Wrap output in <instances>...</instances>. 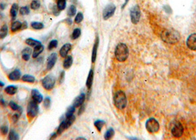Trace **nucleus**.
I'll return each instance as SVG.
<instances>
[{"label":"nucleus","instance_id":"obj_44","mask_svg":"<svg viewBox=\"0 0 196 140\" xmlns=\"http://www.w3.org/2000/svg\"><path fill=\"white\" fill-rule=\"evenodd\" d=\"M20 114L21 113H16L14 115H13V117H12V121H13V123H15V122L18 121Z\"/></svg>","mask_w":196,"mask_h":140},{"label":"nucleus","instance_id":"obj_16","mask_svg":"<svg viewBox=\"0 0 196 140\" xmlns=\"http://www.w3.org/2000/svg\"><path fill=\"white\" fill-rule=\"evenodd\" d=\"M98 45H99V38H98V36H97L96 40H95V44H94V46H93L92 54H91V62H92V63H95V61H96L97 52H98Z\"/></svg>","mask_w":196,"mask_h":140},{"label":"nucleus","instance_id":"obj_54","mask_svg":"<svg viewBox=\"0 0 196 140\" xmlns=\"http://www.w3.org/2000/svg\"><path fill=\"white\" fill-rule=\"evenodd\" d=\"M5 86V83H3L2 81H1V80H0V86Z\"/></svg>","mask_w":196,"mask_h":140},{"label":"nucleus","instance_id":"obj_38","mask_svg":"<svg viewBox=\"0 0 196 140\" xmlns=\"http://www.w3.org/2000/svg\"><path fill=\"white\" fill-rule=\"evenodd\" d=\"M57 47H58V41L55 39H53L50 41L49 44H48V50H52L53 49L56 48Z\"/></svg>","mask_w":196,"mask_h":140},{"label":"nucleus","instance_id":"obj_52","mask_svg":"<svg viewBox=\"0 0 196 140\" xmlns=\"http://www.w3.org/2000/svg\"><path fill=\"white\" fill-rule=\"evenodd\" d=\"M0 8H1L2 10H4L5 9V5L4 4H0Z\"/></svg>","mask_w":196,"mask_h":140},{"label":"nucleus","instance_id":"obj_34","mask_svg":"<svg viewBox=\"0 0 196 140\" xmlns=\"http://www.w3.org/2000/svg\"><path fill=\"white\" fill-rule=\"evenodd\" d=\"M31 27H32L33 29L35 30H41L44 28V24L41 22H33L31 23Z\"/></svg>","mask_w":196,"mask_h":140},{"label":"nucleus","instance_id":"obj_17","mask_svg":"<svg viewBox=\"0 0 196 140\" xmlns=\"http://www.w3.org/2000/svg\"><path fill=\"white\" fill-rule=\"evenodd\" d=\"M44 45H42L41 44L38 45V46L35 47L33 52L32 54L33 58H36L39 57L40 54L44 51Z\"/></svg>","mask_w":196,"mask_h":140},{"label":"nucleus","instance_id":"obj_46","mask_svg":"<svg viewBox=\"0 0 196 140\" xmlns=\"http://www.w3.org/2000/svg\"><path fill=\"white\" fill-rule=\"evenodd\" d=\"M0 103H1L2 106H6V103H5V100L3 99L2 97H0Z\"/></svg>","mask_w":196,"mask_h":140},{"label":"nucleus","instance_id":"obj_39","mask_svg":"<svg viewBox=\"0 0 196 140\" xmlns=\"http://www.w3.org/2000/svg\"><path fill=\"white\" fill-rule=\"evenodd\" d=\"M83 19H84V15H83V13H81V12H79V13H77V15H76L75 19H74V22H75L76 24H80L82 22Z\"/></svg>","mask_w":196,"mask_h":140},{"label":"nucleus","instance_id":"obj_3","mask_svg":"<svg viewBox=\"0 0 196 140\" xmlns=\"http://www.w3.org/2000/svg\"><path fill=\"white\" fill-rule=\"evenodd\" d=\"M145 127H146L147 131L150 134H155V133L159 132V129H160V125H159V122L154 118L147 120L145 123Z\"/></svg>","mask_w":196,"mask_h":140},{"label":"nucleus","instance_id":"obj_51","mask_svg":"<svg viewBox=\"0 0 196 140\" xmlns=\"http://www.w3.org/2000/svg\"><path fill=\"white\" fill-rule=\"evenodd\" d=\"M128 1H129V0H125V2H124V4H123L122 7V9H123V8H125V6H126V5L128 4Z\"/></svg>","mask_w":196,"mask_h":140},{"label":"nucleus","instance_id":"obj_36","mask_svg":"<svg viewBox=\"0 0 196 140\" xmlns=\"http://www.w3.org/2000/svg\"><path fill=\"white\" fill-rule=\"evenodd\" d=\"M81 29H80V28H76V29L74 30L73 32H72V38L73 40L77 39V38H78L80 36H81Z\"/></svg>","mask_w":196,"mask_h":140},{"label":"nucleus","instance_id":"obj_28","mask_svg":"<svg viewBox=\"0 0 196 140\" xmlns=\"http://www.w3.org/2000/svg\"><path fill=\"white\" fill-rule=\"evenodd\" d=\"M9 106L10 108H11L12 110H13V111H19L20 113H22V108L20 107L19 106L17 103H15V102H13V101H10L9 103Z\"/></svg>","mask_w":196,"mask_h":140},{"label":"nucleus","instance_id":"obj_24","mask_svg":"<svg viewBox=\"0 0 196 140\" xmlns=\"http://www.w3.org/2000/svg\"><path fill=\"white\" fill-rule=\"evenodd\" d=\"M18 10H19V6L17 4H13L12 5L11 8H10V16H11L12 19H15V17H16L17 13H18Z\"/></svg>","mask_w":196,"mask_h":140},{"label":"nucleus","instance_id":"obj_40","mask_svg":"<svg viewBox=\"0 0 196 140\" xmlns=\"http://www.w3.org/2000/svg\"><path fill=\"white\" fill-rule=\"evenodd\" d=\"M20 14L22 16H25V15H28L29 13V8L28 6H25L22 7V8H20L19 10Z\"/></svg>","mask_w":196,"mask_h":140},{"label":"nucleus","instance_id":"obj_10","mask_svg":"<svg viewBox=\"0 0 196 140\" xmlns=\"http://www.w3.org/2000/svg\"><path fill=\"white\" fill-rule=\"evenodd\" d=\"M57 59H58V55L55 52L50 54L48 57L47 61H46V69L51 70L54 67L55 63H56Z\"/></svg>","mask_w":196,"mask_h":140},{"label":"nucleus","instance_id":"obj_27","mask_svg":"<svg viewBox=\"0 0 196 140\" xmlns=\"http://www.w3.org/2000/svg\"><path fill=\"white\" fill-rule=\"evenodd\" d=\"M67 128V125H66L65 120H64L63 121H61V122H60V125L58 126V130H57V134H58V135H60V134H61Z\"/></svg>","mask_w":196,"mask_h":140},{"label":"nucleus","instance_id":"obj_5","mask_svg":"<svg viewBox=\"0 0 196 140\" xmlns=\"http://www.w3.org/2000/svg\"><path fill=\"white\" fill-rule=\"evenodd\" d=\"M41 84L44 89L47 91L52 90L55 85V78L53 75H48L41 80Z\"/></svg>","mask_w":196,"mask_h":140},{"label":"nucleus","instance_id":"obj_12","mask_svg":"<svg viewBox=\"0 0 196 140\" xmlns=\"http://www.w3.org/2000/svg\"><path fill=\"white\" fill-rule=\"evenodd\" d=\"M31 96H32L33 100H34L37 103H41L44 100V97H43L42 94L38 89H33L32 92H31Z\"/></svg>","mask_w":196,"mask_h":140},{"label":"nucleus","instance_id":"obj_6","mask_svg":"<svg viewBox=\"0 0 196 140\" xmlns=\"http://www.w3.org/2000/svg\"><path fill=\"white\" fill-rule=\"evenodd\" d=\"M163 39L165 41H167V43H176L177 41H179L180 36L179 33H178L175 30H170L167 31L164 33V34L163 35Z\"/></svg>","mask_w":196,"mask_h":140},{"label":"nucleus","instance_id":"obj_31","mask_svg":"<svg viewBox=\"0 0 196 140\" xmlns=\"http://www.w3.org/2000/svg\"><path fill=\"white\" fill-rule=\"evenodd\" d=\"M114 130L112 128H108V130L106 131V132H105V135H104V138H105V139H111L113 136H114Z\"/></svg>","mask_w":196,"mask_h":140},{"label":"nucleus","instance_id":"obj_53","mask_svg":"<svg viewBox=\"0 0 196 140\" xmlns=\"http://www.w3.org/2000/svg\"><path fill=\"white\" fill-rule=\"evenodd\" d=\"M76 139H77V140H78V139H84V140H86V138H84V137H77V138H76Z\"/></svg>","mask_w":196,"mask_h":140},{"label":"nucleus","instance_id":"obj_18","mask_svg":"<svg viewBox=\"0 0 196 140\" xmlns=\"http://www.w3.org/2000/svg\"><path fill=\"white\" fill-rule=\"evenodd\" d=\"M32 53V49L29 48V47H26L25 49H24L22 52V55L23 60L25 61H27L29 60V58H30V55Z\"/></svg>","mask_w":196,"mask_h":140},{"label":"nucleus","instance_id":"obj_7","mask_svg":"<svg viewBox=\"0 0 196 140\" xmlns=\"http://www.w3.org/2000/svg\"><path fill=\"white\" fill-rule=\"evenodd\" d=\"M130 16H131V22L133 24H136L139 22L140 18H141V11H140L139 7L138 5H135L131 8Z\"/></svg>","mask_w":196,"mask_h":140},{"label":"nucleus","instance_id":"obj_23","mask_svg":"<svg viewBox=\"0 0 196 140\" xmlns=\"http://www.w3.org/2000/svg\"><path fill=\"white\" fill-rule=\"evenodd\" d=\"M22 80L24 82H26V83H33L36 81V78L31 75H24L22 77Z\"/></svg>","mask_w":196,"mask_h":140},{"label":"nucleus","instance_id":"obj_9","mask_svg":"<svg viewBox=\"0 0 196 140\" xmlns=\"http://www.w3.org/2000/svg\"><path fill=\"white\" fill-rule=\"evenodd\" d=\"M116 6L113 4H109L104 8L103 11V17L105 20H107L112 16L115 13Z\"/></svg>","mask_w":196,"mask_h":140},{"label":"nucleus","instance_id":"obj_11","mask_svg":"<svg viewBox=\"0 0 196 140\" xmlns=\"http://www.w3.org/2000/svg\"><path fill=\"white\" fill-rule=\"evenodd\" d=\"M187 46L190 50L196 51V33H192L187 38Z\"/></svg>","mask_w":196,"mask_h":140},{"label":"nucleus","instance_id":"obj_25","mask_svg":"<svg viewBox=\"0 0 196 140\" xmlns=\"http://www.w3.org/2000/svg\"><path fill=\"white\" fill-rule=\"evenodd\" d=\"M22 23H21L19 21H15V22H13L11 24V30L12 32H15L17 30H19L22 29Z\"/></svg>","mask_w":196,"mask_h":140},{"label":"nucleus","instance_id":"obj_4","mask_svg":"<svg viewBox=\"0 0 196 140\" xmlns=\"http://www.w3.org/2000/svg\"><path fill=\"white\" fill-rule=\"evenodd\" d=\"M38 104L39 103L35 102L34 100L30 101L28 103V106H27V114L29 119H33L39 114V107L38 106Z\"/></svg>","mask_w":196,"mask_h":140},{"label":"nucleus","instance_id":"obj_41","mask_svg":"<svg viewBox=\"0 0 196 140\" xmlns=\"http://www.w3.org/2000/svg\"><path fill=\"white\" fill-rule=\"evenodd\" d=\"M40 2L39 0H33V1L31 2L30 7L33 10H37L40 8Z\"/></svg>","mask_w":196,"mask_h":140},{"label":"nucleus","instance_id":"obj_47","mask_svg":"<svg viewBox=\"0 0 196 140\" xmlns=\"http://www.w3.org/2000/svg\"><path fill=\"white\" fill-rule=\"evenodd\" d=\"M58 134H57V132L56 133H53V134H51V136H50V139H55V138L57 137V136H58Z\"/></svg>","mask_w":196,"mask_h":140},{"label":"nucleus","instance_id":"obj_50","mask_svg":"<svg viewBox=\"0 0 196 140\" xmlns=\"http://www.w3.org/2000/svg\"><path fill=\"white\" fill-rule=\"evenodd\" d=\"M27 22H24L23 24H22V29H25V28H27ZM21 29V30H22Z\"/></svg>","mask_w":196,"mask_h":140},{"label":"nucleus","instance_id":"obj_22","mask_svg":"<svg viewBox=\"0 0 196 140\" xmlns=\"http://www.w3.org/2000/svg\"><path fill=\"white\" fill-rule=\"evenodd\" d=\"M25 43L27 44V45H29V47H36L38 46V45L41 44V41H39V40H36V39H34V38H28L26 39L25 41Z\"/></svg>","mask_w":196,"mask_h":140},{"label":"nucleus","instance_id":"obj_29","mask_svg":"<svg viewBox=\"0 0 196 140\" xmlns=\"http://www.w3.org/2000/svg\"><path fill=\"white\" fill-rule=\"evenodd\" d=\"M105 124V122L101 120H98L95 122V128H96L98 129V131H100V132L101 131L102 128H103Z\"/></svg>","mask_w":196,"mask_h":140},{"label":"nucleus","instance_id":"obj_37","mask_svg":"<svg viewBox=\"0 0 196 140\" xmlns=\"http://www.w3.org/2000/svg\"><path fill=\"white\" fill-rule=\"evenodd\" d=\"M75 107L73 106H69V107L67 108V111H66V114H65V117H69L70 116H72V115L74 114V111H75Z\"/></svg>","mask_w":196,"mask_h":140},{"label":"nucleus","instance_id":"obj_42","mask_svg":"<svg viewBox=\"0 0 196 140\" xmlns=\"http://www.w3.org/2000/svg\"><path fill=\"white\" fill-rule=\"evenodd\" d=\"M44 106L46 108H49L51 105V99L50 97H46L44 98Z\"/></svg>","mask_w":196,"mask_h":140},{"label":"nucleus","instance_id":"obj_49","mask_svg":"<svg viewBox=\"0 0 196 140\" xmlns=\"http://www.w3.org/2000/svg\"><path fill=\"white\" fill-rule=\"evenodd\" d=\"M84 106L82 105V106H81V108H80V110H79V111H78V114L81 115V114H82V112L84 111Z\"/></svg>","mask_w":196,"mask_h":140},{"label":"nucleus","instance_id":"obj_8","mask_svg":"<svg viewBox=\"0 0 196 140\" xmlns=\"http://www.w3.org/2000/svg\"><path fill=\"white\" fill-rule=\"evenodd\" d=\"M172 135L176 138H180L184 134V127L181 122H177L174 124L171 129Z\"/></svg>","mask_w":196,"mask_h":140},{"label":"nucleus","instance_id":"obj_2","mask_svg":"<svg viewBox=\"0 0 196 140\" xmlns=\"http://www.w3.org/2000/svg\"><path fill=\"white\" fill-rule=\"evenodd\" d=\"M114 106L118 109L122 110L127 106V97L126 94L122 91H117L114 96Z\"/></svg>","mask_w":196,"mask_h":140},{"label":"nucleus","instance_id":"obj_14","mask_svg":"<svg viewBox=\"0 0 196 140\" xmlns=\"http://www.w3.org/2000/svg\"><path fill=\"white\" fill-rule=\"evenodd\" d=\"M71 49H72V44L70 43H67L65 44L62 46L61 48H60V52H59V54L61 56L62 58L67 57V55H68V52L70 51Z\"/></svg>","mask_w":196,"mask_h":140},{"label":"nucleus","instance_id":"obj_32","mask_svg":"<svg viewBox=\"0 0 196 140\" xmlns=\"http://www.w3.org/2000/svg\"><path fill=\"white\" fill-rule=\"evenodd\" d=\"M76 12H77V9H76V7L74 5H70L69 7L68 10H67V14H68L69 16L72 17L74 16L76 14Z\"/></svg>","mask_w":196,"mask_h":140},{"label":"nucleus","instance_id":"obj_1","mask_svg":"<svg viewBox=\"0 0 196 140\" xmlns=\"http://www.w3.org/2000/svg\"><path fill=\"white\" fill-rule=\"evenodd\" d=\"M114 55H115L116 58L119 62H123V61L127 60L129 55V50L127 45L126 44L119 43L116 47L115 52H114Z\"/></svg>","mask_w":196,"mask_h":140},{"label":"nucleus","instance_id":"obj_21","mask_svg":"<svg viewBox=\"0 0 196 140\" xmlns=\"http://www.w3.org/2000/svg\"><path fill=\"white\" fill-rule=\"evenodd\" d=\"M17 91H18L17 87L13 85L8 86L5 89V92L8 94H10V95H14V94L17 93Z\"/></svg>","mask_w":196,"mask_h":140},{"label":"nucleus","instance_id":"obj_43","mask_svg":"<svg viewBox=\"0 0 196 140\" xmlns=\"http://www.w3.org/2000/svg\"><path fill=\"white\" fill-rule=\"evenodd\" d=\"M0 131H1L2 134V135H7L8 133V127L7 125H2L1 126V128H0Z\"/></svg>","mask_w":196,"mask_h":140},{"label":"nucleus","instance_id":"obj_33","mask_svg":"<svg viewBox=\"0 0 196 140\" xmlns=\"http://www.w3.org/2000/svg\"><path fill=\"white\" fill-rule=\"evenodd\" d=\"M67 6V2L66 0H58L57 3V8L59 10H63L66 8Z\"/></svg>","mask_w":196,"mask_h":140},{"label":"nucleus","instance_id":"obj_26","mask_svg":"<svg viewBox=\"0 0 196 140\" xmlns=\"http://www.w3.org/2000/svg\"><path fill=\"white\" fill-rule=\"evenodd\" d=\"M8 33V27L7 24H4L0 29V38H4L6 37Z\"/></svg>","mask_w":196,"mask_h":140},{"label":"nucleus","instance_id":"obj_15","mask_svg":"<svg viewBox=\"0 0 196 140\" xmlns=\"http://www.w3.org/2000/svg\"><path fill=\"white\" fill-rule=\"evenodd\" d=\"M21 76H22L21 71L19 69H16L10 73L9 75H8V78H9L10 80H12V81H16V80H19L20 79Z\"/></svg>","mask_w":196,"mask_h":140},{"label":"nucleus","instance_id":"obj_19","mask_svg":"<svg viewBox=\"0 0 196 140\" xmlns=\"http://www.w3.org/2000/svg\"><path fill=\"white\" fill-rule=\"evenodd\" d=\"M72 63H73V58L71 55H67V57H65V59H64L63 66L65 69H68L71 67V66L72 65Z\"/></svg>","mask_w":196,"mask_h":140},{"label":"nucleus","instance_id":"obj_13","mask_svg":"<svg viewBox=\"0 0 196 140\" xmlns=\"http://www.w3.org/2000/svg\"><path fill=\"white\" fill-rule=\"evenodd\" d=\"M85 99H86V94L84 93L80 94L73 101V106L75 108H79L84 104Z\"/></svg>","mask_w":196,"mask_h":140},{"label":"nucleus","instance_id":"obj_20","mask_svg":"<svg viewBox=\"0 0 196 140\" xmlns=\"http://www.w3.org/2000/svg\"><path fill=\"white\" fill-rule=\"evenodd\" d=\"M93 80H94V71L93 69H91L88 75L87 80H86V87H87L88 89L91 88V86H92V83H93Z\"/></svg>","mask_w":196,"mask_h":140},{"label":"nucleus","instance_id":"obj_48","mask_svg":"<svg viewBox=\"0 0 196 140\" xmlns=\"http://www.w3.org/2000/svg\"><path fill=\"white\" fill-rule=\"evenodd\" d=\"M164 9H165V11L167 13H171V9L169 6H164Z\"/></svg>","mask_w":196,"mask_h":140},{"label":"nucleus","instance_id":"obj_45","mask_svg":"<svg viewBox=\"0 0 196 140\" xmlns=\"http://www.w3.org/2000/svg\"><path fill=\"white\" fill-rule=\"evenodd\" d=\"M64 77H65V72L62 71L60 75V78H59V83L61 84L64 80Z\"/></svg>","mask_w":196,"mask_h":140},{"label":"nucleus","instance_id":"obj_35","mask_svg":"<svg viewBox=\"0 0 196 140\" xmlns=\"http://www.w3.org/2000/svg\"><path fill=\"white\" fill-rule=\"evenodd\" d=\"M8 139L11 140H17L19 139V134H17L16 132L14 130L10 131L9 135H8Z\"/></svg>","mask_w":196,"mask_h":140},{"label":"nucleus","instance_id":"obj_30","mask_svg":"<svg viewBox=\"0 0 196 140\" xmlns=\"http://www.w3.org/2000/svg\"><path fill=\"white\" fill-rule=\"evenodd\" d=\"M74 120H75V116H74V114L69 117H66L65 122H66V125H67V128H69L73 124Z\"/></svg>","mask_w":196,"mask_h":140}]
</instances>
